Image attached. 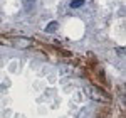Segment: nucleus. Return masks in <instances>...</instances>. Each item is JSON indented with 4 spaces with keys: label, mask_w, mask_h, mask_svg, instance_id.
<instances>
[{
    "label": "nucleus",
    "mask_w": 126,
    "mask_h": 118,
    "mask_svg": "<svg viewBox=\"0 0 126 118\" xmlns=\"http://www.w3.org/2000/svg\"><path fill=\"white\" fill-rule=\"evenodd\" d=\"M82 3H84V0H72V2H71V7H72V9H78L79 5H82Z\"/></svg>",
    "instance_id": "f257e3e1"
}]
</instances>
